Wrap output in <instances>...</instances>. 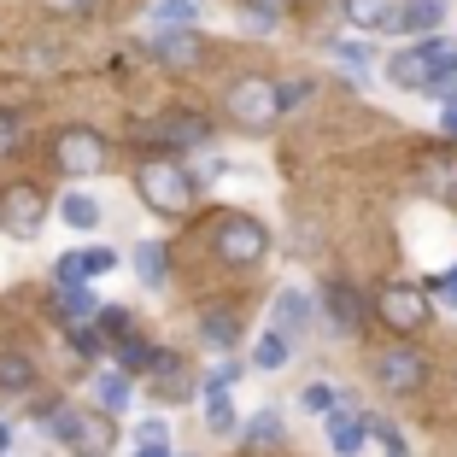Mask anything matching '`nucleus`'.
Listing matches in <instances>:
<instances>
[{
  "mask_svg": "<svg viewBox=\"0 0 457 457\" xmlns=\"http://www.w3.org/2000/svg\"><path fill=\"white\" fill-rule=\"evenodd\" d=\"M135 188H141V200H147L153 212H164V217H188V205H194V176L176 159H147L141 170H135Z\"/></svg>",
  "mask_w": 457,
  "mask_h": 457,
  "instance_id": "1",
  "label": "nucleus"
},
{
  "mask_svg": "<svg viewBox=\"0 0 457 457\" xmlns=\"http://www.w3.org/2000/svg\"><path fill=\"white\" fill-rule=\"evenodd\" d=\"M445 65H457V41H452V36H428V41H417V47L393 54L387 77L399 82V88H428V82L440 77Z\"/></svg>",
  "mask_w": 457,
  "mask_h": 457,
  "instance_id": "2",
  "label": "nucleus"
},
{
  "mask_svg": "<svg viewBox=\"0 0 457 457\" xmlns=\"http://www.w3.org/2000/svg\"><path fill=\"white\" fill-rule=\"evenodd\" d=\"M228 118L246 123V129H270V123L282 118V88L270 77H241L228 88Z\"/></svg>",
  "mask_w": 457,
  "mask_h": 457,
  "instance_id": "3",
  "label": "nucleus"
},
{
  "mask_svg": "<svg viewBox=\"0 0 457 457\" xmlns=\"http://www.w3.org/2000/svg\"><path fill=\"white\" fill-rule=\"evenodd\" d=\"M54 159H59L65 176H100L106 170V135L88 129V123H71V129H59Z\"/></svg>",
  "mask_w": 457,
  "mask_h": 457,
  "instance_id": "4",
  "label": "nucleus"
},
{
  "mask_svg": "<svg viewBox=\"0 0 457 457\" xmlns=\"http://www.w3.org/2000/svg\"><path fill=\"white\" fill-rule=\"evenodd\" d=\"M264 246H270L264 223H258V217H246V212H228L223 228H217V258H223V264H235V270H253L258 258H264Z\"/></svg>",
  "mask_w": 457,
  "mask_h": 457,
  "instance_id": "5",
  "label": "nucleus"
},
{
  "mask_svg": "<svg viewBox=\"0 0 457 457\" xmlns=\"http://www.w3.org/2000/svg\"><path fill=\"white\" fill-rule=\"evenodd\" d=\"M41 223H47V200H41V188L12 182V188L0 194V228H6L12 241H36Z\"/></svg>",
  "mask_w": 457,
  "mask_h": 457,
  "instance_id": "6",
  "label": "nucleus"
},
{
  "mask_svg": "<svg viewBox=\"0 0 457 457\" xmlns=\"http://www.w3.org/2000/svg\"><path fill=\"white\" fill-rule=\"evenodd\" d=\"M376 376H381V387H387V393H417L422 381H428V363H422V352L393 346V352H381Z\"/></svg>",
  "mask_w": 457,
  "mask_h": 457,
  "instance_id": "7",
  "label": "nucleus"
},
{
  "mask_svg": "<svg viewBox=\"0 0 457 457\" xmlns=\"http://www.w3.org/2000/svg\"><path fill=\"white\" fill-rule=\"evenodd\" d=\"M323 422H328V445H335V457H358V452H363V440L376 434V422L358 417V411H352V399H340Z\"/></svg>",
  "mask_w": 457,
  "mask_h": 457,
  "instance_id": "8",
  "label": "nucleus"
},
{
  "mask_svg": "<svg viewBox=\"0 0 457 457\" xmlns=\"http://www.w3.org/2000/svg\"><path fill=\"white\" fill-rule=\"evenodd\" d=\"M118 270V253L112 246H82V253H59L54 264V287L59 282H95V276H112Z\"/></svg>",
  "mask_w": 457,
  "mask_h": 457,
  "instance_id": "9",
  "label": "nucleus"
},
{
  "mask_svg": "<svg viewBox=\"0 0 457 457\" xmlns=\"http://www.w3.org/2000/svg\"><path fill=\"white\" fill-rule=\"evenodd\" d=\"M147 47H153V59L159 65H170V71H188V65H200V29H153L147 36Z\"/></svg>",
  "mask_w": 457,
  "mask_h": 457,
  "instance_id": "10",
  "label": "nucleus"
},
{
  "mask_svg": "<svg viewBox=\"0 0 457 457\" xmlns=\"http://www.w3.org/2000/svg\"><path fill=\"white\" fill-rule=\"evenodd\" d=\"M422 317H428V299H422L417 287H387V294H381V323L387 328L411 335V328H422Z\"/></svg>",
  "mask_w": 457,
  "mask_h": 457,
  "instance_id": "11",
  "label": "nucleus"
},
{
  "mask_svg": "<svg viewBox=\"0 0 457 457\" xmlns=\"http://www.w3.org/2000/svg\"><path fill=\"white\" fill-rule=\"evenodd\" d=\"M323 311H328V328H335V335H358L363 328V299H358V287H346V282L323 287Z\"/></svg>",
  "mask_w": 457,
  "mask_h": 457,
  "instance_id": "12",
  "label": "nucleus"
},
{
  "mask_svg": "<svg viewBox=\"0 0 457 457\" xmlns=\"http://www.w3.org/2000/svg\"><path fill=\"white\" fill-rule=\"evenodd\" d=\"M417 188L434 194V200H445V205H457V159L452 153H434V159L417 164Z\"/></svg>",
  "mask_w": 457,
  "mask_h": 457,
  "instance_id": "13",
  "label": "nucleus"
},
{
  "mask_svg": "<svg viewBox=\"0 0 457 457\" xmlns=\"http://www.w3.org/2000/svg\"><path fill=\"white\" fill-rule=\"evenodd\" d=\"M54 311H59V323H65V328H82V323H95V317H100L95 294H88L82 282H59V299H54Z\"/></svg>",
  "mask_w": 457,
  "mask_h": 457,
  "instance_id": "14",
  "label": "nucleus"
},
{
  "mask_svg": "<svg viewBox=\"0 0 457 457\" xmlns=\"http://www.w3.org/2000/svg\"><path fill=\"white\" fill-rule=\"evenodd\" d=\"M153 135H159L164 147H205V141H212V123L194 118V112H176V118H164Z\"/></svg>",
  "mask_w": 457,
  "mask_h": 457,
  "instance_id": "15",
  "label": "nucleus"
},
{
  "mask_svg": "<svg viewBox=\"0 0 457 457\" xmlns=\"http://www.w3.org/2000/svg\"><path fill=\"white\" fill-rule=\"evenodd\" d=\"M352 29H399V0H346Z\"/></svg>",
  "mask_w": 457,
  "mask_h": 457,
  "instance_id": "16",
  "label": "nucleus"
},
{
  "mask_svg": "<svg viewBox=\"0 0 457 457\" xmlns=\"http://www.w3.org/2000/svg\"><path fill=\"white\" fill-rule=\"evenodd\" d=\"M270 317H276V328H282V335H305V328H311V294H299V287H282Z\"/></svg>",
  "mask_w": 457,
  "mask_h": 457,
  "instance_id": "17",
  "label": "nucleus"
},
{
  "mask_svg": "<svg viewBox=\"0 0 457 457\" xmlns=\"http://www.w3.org/2000/svg\"><path fill=\"white\" fill-rule=\"evenodd\" d=\"M445 24V0H399V29L411 36H434Z\"/></svg>",
  "mask_w": 457,
  "mask_h": 457,
  "instance_id": "18",
  "label": "nucleus"
},
{
  "mask_svg": "<svg viewBox=\"0 0 457 457\" xmlns=\"http://www.w3.org/2000/svg\"><path fill=\"white\" fill-rule=\"evenodd\" d=\"M200 404H205V422H212V434H235V404H228V381H205L200 387Z\"/></svg>",
  "mask_w": 457,
  "mask_h": 457,
  "instance_id": "19",
  "label": "nucleus"
},
{
  "mask_svg": "<svg viewBox=\"0 0 457 457\" xmlns=\"http://www.w3.org/2000/svg\"><path fill=\"white\" fill-rule=\"evenodd\" d=\"M129 264H135V276H141L147 287H164V282H170V253H164L159 241H141L129 253Z\"/></svg>",
  "mask_w": 457,
  "mask_h": 457,
  "instance_id": "20",
  "label": "nucleus"
},
{
  "mask_svg": "<svg viewBox=\"0 0 457 457\" xmlns=\"http://www.w3.org/2000/svg\"><path fill=\"white\" fill-rule=\"evenodd\" d=\"M147 24H153V29H182V24H200V0H153Z\"/></svg>",
  "mask_w": 457,
  "mask_h": 457,
  "instance_id": "21",
  "label": "nucleus"
},
{
  "mask_svg": "<svg viewBox=\"0 0 457 457\" xmlns=\"http://www.w3.org/2000/svg\"><path fill=\"white\" fill-rule=\"evenodd\" d=\"M153 387H159L164 399H182V393H188V370H182V358L159 352V358H153Z\"/></svg>",
  "mask_w": 457,
  "mask_h": 457,
  "instance_id": "22",
  "label": "nucleus"
},
{
  "mask_svg": "<svg viewBox=\"0 0 457 457\" xmlns=\"http://www.w3.org/2000/svg\"><path fill=\"white\" fill-rule=\"evenodd\" d=\"M106 358H118V370H129V376H135V370H153V358H159V352H153L147 340H135V335H118Z\"/></svg>",
  "mask_w": 457,
  "mask_h": 457,
  "instance_id": "23",
  "label": "nucleus"
},
{
  "mask_svg": "<svg viewBox=\"0 0 457 457\" xmlns=\"http://www.w3.org/2000/svg\"><path fill=\"white\" fill-rule=\"evenodd\" d=\"M95 399L106 404V411H129V370H100Z\"/></svg>",
  "mask_w": 457,
  "mask_h": 457,
  "instance_id": "24",
  "label": "nucleus"
},
{
  "mask_svg": "<svg viewBox=\"0 0 457 457\" xmlns=\"http://www.w3.org/2000/svg\"><path fill=\"white\" fill-rule=\"evenodd\" d=\"M270 445H282V417L276 411H258L246 422V452H270Z\"/></svg>",
  "mask_w": 457,
  "mask_h": 457,
  "instance_id": "25",
  "label": "nucleus"
},
{
  "mask_svg": "<svg viewBox=\"0 0 457 457\" xmlns=\"http://www.w3.org/2000/svg\"><path fill=\"white\" fill-rule=\"evenodd\" d=\"M59 223L95 228V223H100V200H88V194H65V200H59Z\"/></svg>",
  "mask_w": 457,
  "mask_h": 457,
  "instance_id": "26",
  "label": "nucleus"
},
{
  "mask_svg": "<svg viewBox=\"0 0 457 457\" xmlns=\"http://www.w3.org/2000/svg\"><path fill=\"white\" fill-rule=\"evenodd\" d=\"M253 363H258V370H282V363H287V335H282V328H264V335H258Z\"/></svg>",
  "mask_w": 457,
  "mask_h": 457,
  "instance_id": "27",
  "label": "nucleus"
},
{
  "mask_svg": "<svg viewBox=\"0 0 457 457\" xmlns=\"http://www.w3.org/2000/svg\"><path fill=\"white\" fill-rule=\"evenodd\" d=\"M200 335L212 340V346H235V335H241V323H235V317H228V311L217 305V311H205V317H200Z\"/></svg>",
  "mask_w": 457,
  "mask_h": 457,
  "instance_id": "28",
  "label": "nucleus"
},
{
  "mask_svg": "<svg viewBox=\"0 0 457 457\" xmlns=\"http://www.w3.org/2000/svg\"><path fill=\"white\" fill-rule=\"evenodd\" d=\"M299 404H305V411H311V417H328V411H335V387H328V381H311V387L305 393H299Z\"/></svg>",
  "mask_w": 457,
  "mask_h": 457,
  "instance_id": "29",
  "label": "nucleus"
},
{
  "mask_svg": "<svg viewBox=\"0 0 457 457\" xmlns=\"http://www.w3.org/2000/svg\"><path fill=\"white\" fill-rule=\"evenodd\" d=\"M95 328L106 340H118V335H129V305H100V317H95Z\"/></svg>",
  "mask_w": 457,
  "mask_h": 457,
  "instance_id": "30",
  "label": "nucleus"
},
{
  "mask_svg": "<svg viewBox=\"0 0 457 457\" xmlns=\"http://www.w3.org/2000/svg\"><path fill=\"white\" fill-rule=\"evenodd\" d=\"M241 24L253 29V36H270V29H276V6H258V0H241Z\"/></svg>",
  "mask_w": 457,
  "mask_h": 457,
  "instance_id": "31",
  "label": "nucleus"
},
{
  "mask_svg": "<svg viewBox=\"0 0 457 457\" xmlns=\"http://www.w3.org/2000/svg\"><path fill=\"white\" fill-rule=\"evenodd\" d=\"M29 381H36V370H29L24 358H12V352H6V358H0V387H18V393H24Z\"/></svg>",
  "mask_w": 457,
  "mask_h": 457,
  "instance_id": "32",
  "label": "nucleus"
},
{
  "mask_svg": "<svg viewBox=\"0 0 457 457\" xmlns=\"http://www.w3.org/2000/svg\"><path fill=\"white\" fill-rule=\"evenodd\" d=\"M135 445H170V422L164 417H141L135 422Z\"/></svg>",
  "mask_w": 457,
  "mask_h": 457,
  "instance_id": "33",
  "label": "nucleus"
},
{
  "mask_svg": "<svg viewBox=\"0 0 457 457\" xmlns=\"http://www.w3.org/2000/svg\"><path fill=\"white\" fill-rule=\"evenodd\" d=\"M335 59L352 65V71H370V47H363V41H335Z\"/></svg>",
  "mask_w": 457,
  "mask_h": 457,
  "instance_id": "34",
  "label": "nucleus"
},
{
  "mask_svg": "<svg viewBox=\"0 0 457 457\" xmlns=\"http://www.w3.org/2000/svg\"><path fill=\"white\" fill-rule=\"evenodd\" d=\"M18 141H24V123H18L12 112H0V159H6V153H12Z\"/></svg>",
  "mask_w": 457,
  "mask_h": 457,
  "instance_id": "35",
  "label": "nucleus"
},
{
  "mask_svg": "<svg viewBox=\"0 0 457 457\" xmlns=\"http://www.w3.org/2000/svg\"><path fill=\"white\" fill-rule=\"evenodd\" d=\"M422 95H434V100H457V65H445L440 77H434L428 88H422Z\"/></svg>",
  "mask_w": 457,
  "mask_h": 457,
  "instance_id": "36",
  "label": "nucleus"
},
{
  "mask_svg": "<svg viewBox=\"0 0 457 457\" xmlns=\"http://www.w3.org/2000/svg\"><path fill=\"white\" fill-rule=\"evenodd\" d=\"M376 440H381V452H387V457H411V452H404V434L393 428V422H376Z\"/></svg>",
  "mask_w": 457,
  "mask_h": 457,
  "instance_id": "37",
  "label": "nucleus"
},
{
  "mask_svg": "<svg viewBox=\"0 0 457 457\" xmlns=\"http://www.w3.org/2000/svg\"><path fill=\"white\" fill-rule=\"evenodd\" d=\"M305 95H311V82H282V112H287V106H299Z\"/></svg>",
  "mask_w": 457,
  "mask_h": 457,
  "instance_id": "38",
  "label": "nucleus"
},
{
  "mask_svg": "<svg viewBox=\"0 0 457 457\" xmlns=\"http://www.w3.org/2000/svg\"><path fill=\"white\" fill-rule=\"evenodd\" d=\"M440 135H445V141H457V100H445V112H440Z\"/></svg>",
  "mask_w": 457,
  "mask_h": 457,
  "instance_id": "39",
  "label": "nucleus"
},
{
  "mask_svg": "<svg viewBox=\"0 0 457 457\" xmlns=\"http://www.w3.org/2000/svg\"><path fill=\"white\" fill-rule=\"evenodd\" d=\"M434 294H440L445 305H457V270H452V276H440V282H434Z\"/></svg>",
  "mask_w": 457,
  "mask_h": 457,
  "instance_id": "40",
  "label": "nucleus"
},
{
  "mask_svg": "<svg viewBox=\"0 0 457 457\" xmlns=\"http://www.w3.org/2000/svg\"><path fill=\"white\" fill-rule=\"evenodd\" d=\"M47 12H82V6H95V0H41Z\"/></svg>",
  "mask_w": 457,
  "mask_h": 457,
  "instance_id": "41",
  "label": "nucleus"
},
{
  "mask_svg": "<svg viewBox=\"0 0 457 457\" xmlns=\"http://www.w3.org/2000/svg\"><path fill=\"white\" fill-rule=\"evenodd\" d=\"M135 457H170V452H164V445H141V452H135Z\"/></svg>",
  "mask_w": 457,
  "mask_h": 457,
  "instance_id": "42",
  "label": "nucleus"
},
{
  "mask_svg": "<svg viewBox=\"0 0 457 457\" xmlns=\"http://www.w3.org/2000/svg\"><path fill=\"white\" fill-rule=\"evenodd\" d=\"M6 445H12V428H6V422H0V452H6Z\"/></svg>",
  "mask_w": 457,
  "mask_h": 457,
  "instance_id": "43",
  "label": "nucleus"
},
{
  "mask_svg": "<svg viewBox=\"0 0 457 457\" xmlns=\"http://www.w3.org/2000/svg\"><path fill=\"white\" fill-rule=\"evenodd\" d=\"M258 6H276V12H282V0H258Z\"/></svg>",
  "mask_w": 457,
  "mask_h": 457,
  "instance_id": "44",
  "label": "nucleus"
}]
</instances>
